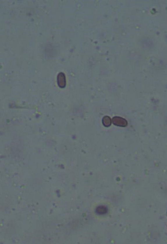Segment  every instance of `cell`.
Masks as SVG:
<instances>
[{"label":"cell","instance_id":"1","mask_svg":"<svg viewBox=\"0 0 167 244\" xmlns=\"http://www.w3.org/2000/svg\"><path fill=\"white\" fill-rule=\"evenodd\" d=\"M112 122L114 125L119 127H126L128 124L127 120L124 118L118 116H115L113 117Z\"/></svg>","mask_w":167,"mask_h":244},{"label":"cell","instance_id":"2","mask_svg":"<svg viewBox=\"0 0 167 244\" xmlns=\"http://www.w3.org/2000/svg\"><path fill=\"white\" fill-rule=\"evenodd\" d=\"M57 84L61 88H64L66 86V79L65 74L62 72L59 73L57 76Z\"/></svg>","mask_w":167,"mask_h":244},{"label":"cell","instance_id":"3","mask_svg":"<svg viewBox=\"0 0 167 244\" xmlns=\"http://www.w3.org/2000/svg\"><path fill=\"white\" fill-rule=\"evenodd\" d=\"M102 122L104 126L106 127H109L111 125L112 120L109 116H105L102 119Z\"/></svg>","mask_w":167,"mask_h":244}]
</instances>
